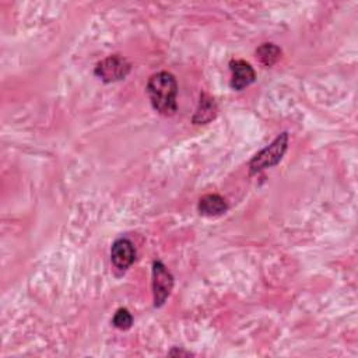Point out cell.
Segmentation results:
<instances>
[{"label":"cell","instance_id":"obj_1","mask_svg":"<svg viewBox=\"0 0 358 358\" xmlns=\"http://www.w3.org/2000/svg\"><path fill=\"white\" fill-rule=\"evenodd\" d=\"M147 94L152 108L164 116H171L176 112L178 83L173 74L159 71L152 74L147 83Z\"/></svg>","mask_w":358,"mask_h":358},{"label":"cell","instance_id":"obj_6","mask_svg":"<svg viewBox=\"0 0 358 358\" xmlns=\"http://www.w3.org/2000/svg\"><path fill=\"white\" fill-rule=\"evenodd\" d=\"M229 69H231V74H232L231 76V87L236 91H241L245 87L250 85L256 78V73H255L253 67L245 60H231Z\"/></svg>","mask_w":358,"mask_h":358},{"label":"cell","instance_id":"obj_3","mask_svg":"<svg viewBox=\"0 0 358 358\" xmlns=\"http://www.w3.org/2000/svg\"><path fill=\"white\" fill-rule=\"evenodd\" d=\"M130 71V63L120 55H112L101 60L95 67V76L105 83H113L124 78Z\"/></svg>","mask_w":358,"mask_h":358},{"label":"cell","instance_id":"obj_4","mask_svg":"<svg viewBox=\"0 0 358 358\" xmlns=\"http://www.w3.org/2000/svg\"><path fill=\"white\" fill-rule=\"evenodd\" d=\"M173 287V277L159 260L152 263V294H154V306L159 308L164 305L169 296Z\"/></svg>","mask_w":358,"mask_h":358},{"label":"cell","instance_id":"obj_7","mask_svg":"<svg viewBox=\"0 0 358 358\" xmlns=\"http://www.w3.org/2000/svg\"><path fill=\"white\" fill-rule=\"evenodd\" d=\"M197 208L201 215L217 217L228 210V204L225 199L220 194H206L199 200Z\"/></svg>","mask_w":358,"mask_h":358},{"label":"cell","instance_id":"obj_5","mask_svg":"<svg viewBox=\"0 0 358 358\" xmlns=\"http://www.w3.org/2000/svg\"><path fill=\"white\" fill-rule=\"evenodd\" d=\"M136 259V249L127 238H119L113 242L110 249V260L119 270L129 268Z\"/></svg>","mask_w":358,"mask_h":358},{"label":"cell","instance_id":"obj_9","mask_svg":"<svg viewBox=\"0 0 358 358\" xmlns=\"http://www.w3.org/2000/svg\"><path fill=\"white\" fill-rule=\"evenodd\" d=\"M256 55L259 57V60L270 67L273 66L278 59H280V55H281V49L274 45V43H262L257 49H256Z\"/></svg>","mask_w":358,"mask_h":358},{"label":"cell","instance_id":"obj_10","mask_svg":"<svg viewBox=\"0 0 358 358\" xmlns=\"http://www.w3.org/2000/svg\"><path fill=\"white\" fill-rule=\"evenodd\" d=\"M112 323L115 327H117L120 330H127V329H130V326L133 323V316L130 315V312L126 308H119L113 315Z\"/></svg>","mask_w":358,"mask_h":358},{"label":"cell","instance_id":"obj_2","mask_svg":"<svg viewBox=\"0 0 358 358\" xmlns=\"http://www.w3.org/2000/svg\"><path fill=\"white\" fill-rule=\"evenodd\" d=\"M288 147V133L284 131L278 134L267 147H264L262 151H259L249 162V172L257 173L266 168H271L277 165L282 155L285 154Z\"/></svg>","mask_w":358,"mask_h":358},{"label":"cell","instance_id":"obj_8","mask_svg":"<svg viewBox=\"0 0 358 358\" xmlns=\"http://www.w3.org/2000/svg\"><path fill=\"white\" fill-rule=\"evenodd\" d=\"M215 113H217V105H215L214 99L203 92L200 95L199 108L193 116V123H196V124L207 123L215 117Z\"/></svg>","mask_w":358,"mask_h":358}]
</instances>
